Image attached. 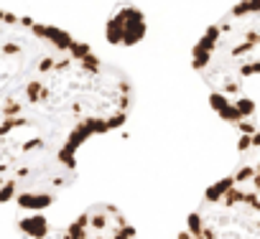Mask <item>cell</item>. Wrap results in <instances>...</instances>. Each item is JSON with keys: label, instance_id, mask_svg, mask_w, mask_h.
I'll return each instance as SVG.
<instances>
[{"label": "cell", "instance_id": "cell-1", "mask_svg": "<svg viewBox=\"0 0 260 239\" xmlns=\"http://www.w3.org/2000/svg\"><path fill=\"white\" fill-rule=\"evenodd\" d=\"M194 69L214 97H242L250 76H260V3L235 6L194 49Z\"/></svg>", "mask_w": 260, "mask_h": 239}, {"label": "cell", "instance_id": "cell-2", "mask_svg": "<svg viewBox=\"0 0 260 239\" xmlns=\"http://www.w3.org/2000/svg\"><path fill=\"white\" fill-rule=\"evenodd\" d=\"M72 38L61 28L36 23L0 11V94H3L41 54Z\"/></svg>", "mask_w": 260, "mask_h": 239}, {"label": "cell", "instance_id": "cell-3", "mask_svg": "<svg viewBox=\"0 0 260 239\" xmlns=\"http://www.w3.org/2000/svg\"><path fill=\"white\" fill-rule=\"evenodd\" d=\"M240 166L232 176L222 178L227 191L252 214L260 224V133H247L240 140Z\"/></svg>", "mask_w": 260, "mask_h": 239}, {"label": "cell", "instance_id": "cell-4", "mask_svg": "<svg viewBox=\"0 0 260 239\" xmlns=\"http://www.w3.org/2000/svg\"><path fill=\"white\" fill-rule=\"evenodd\" d=\"M69 239H138L136 229L112 204H94L67 226Z\"/></svg>", "mask_w": 260, "mask_h": 239}, {"label": "cell", "instance_id": "cell-5", "mask_svg": "<svg viewBox=\"0 0 260 239\" xmlns=\"http://www.w3.org/2000/svg\"><path fill=\"white\" fill-rule=\"evenodd\" d=\"M112 21L115 23H122V28L107 26L110 41L130 46V44H136L138 38H143V13L141 11H136V8H120V11H115Z\"/></svg>", "mask_w": 260, "mask_h": 239}, {"label": "cell", "instance_id": "cell-6", "mask_svg": "<svg viewBox=\"0 0 260 239\" xmlns=\"http://www.w3.org/2000/svg\"><path fill=\"white\" fill-rule=\"evenodd\" d=\"M44 239H69V234H67V229H61V231H51V234H46Z\"/></svg>", "mask_w": 260, "mask_h": 239}]
</instances>
